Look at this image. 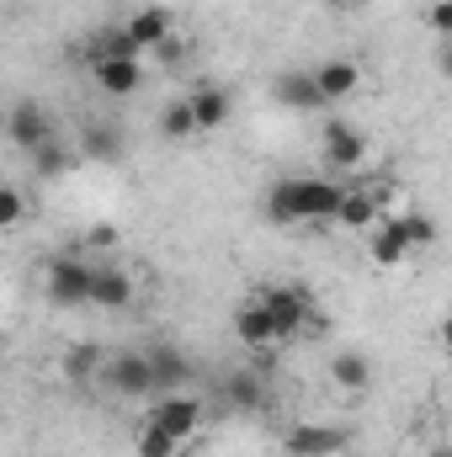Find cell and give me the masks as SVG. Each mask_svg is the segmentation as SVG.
<instances>
[{
	"label": "cell",
	"mask_w": 452,
	"mask_h": 457,
	"mask_svg": "<svg viewBox=\"0 0 452 457\" xmlns=\"http://www.w3.org/2000/svg\"><path fill=\"white\" fill-rule=\"evenodd\" d=\"M340 192L346 181L336 176H282L266 187V219L277 228H293V224H336V208H340Z\"/></svg>",
	"instance_id": "obj_1"
},
{
	"label": "cell",
	"mask_w": 452,
	"mask_h": 457,
	"mask_svg": "<svg viewBox=\"0 0 452 457\" xmlns=\"http://www.w3.org/2000/svg\"><path fill=\"white\" fill-rule=\"evenodd\" d=\"M43 293H48L54 309H80L86 293H91V261H80V255H54V261L43 266Z\"/></svg>",
	"instance_id": "obj_2"
},
{
	"label": "cell",
	"mask_w": 452,
	"mask_h": 457,
	"mask_svg": "<svg viewBox=\"0 0 452 457\" xmlns=\"http://www.w3.org/2000/svg\"><path fill=\"white\" fill-rule=\"evenodd\" d=\"M261 298V309H266V320H272V345L293 341L309 320H314V303H309V293H298V287H266V293H255Z\"/></svg>",
	"instance_id": "obj_3"
},
{
	"label": "cell",
	"mask_w": 452,
	"mask_h": 457,
	"mask_svg": "<svg viewBox=\"0 0 452 457\" xmlns=\"http://www.w3.org/2000/svg\"><path fill=\"white\" fill-rule=\"evenodd\" d=\"M117 399H149L155 394V378H149V356L144 351H107L102 372H96Z\"/></svg>",
	"instance_id": "obj_4"
},
{
	"label": "cell",
	"mask_w": 452,
	"mask_h": 457,
	"mask_svg": "<svg viewBox=\"0 0 452 457\" xmlns=\"http://www.w3.org/2000/svg\"><path fill=\"white\" fill-rule=\"evenodd\" d=\"M203 420H208V404L192 399V394H155V404H149V426H160V431L176 436V442L197 436Z\"/></svg>",
	"instance_id": "obj_5"
},
{
	"label": "cell",
	"mask_w": 452,
	"mask_h": 457,
	"mask_svg": "<svg viewBox=\"0 0 452 457\" xmlns=\"http://www.w3.org/2000/svg\"><path fill=\"white\" fill-rule=\"evenodd\" d=\"M320 144H325V165L340 170V176H356V170L367 165V133H362L356 122L331 117V122H325V133H320Z\"/></svg>",
	"instance_id": "obj_6"
},
{
	"label": "cell",
	"mask_w": 452,
	"mask_h": 457,
	"mask_svg": "<svg viewBox=\"0 0 452 457\" xmlns=\"http://www.w3.org/2000/svg\"><path fill=\"white\" fill-rule=\"evenodd\" d=\"M346 442H351L346 426H320V420H304V426H293L282 436L288 457H336V453H346Z\"/></svg>",
	"instance_id": "obj_7"
},
{
	"label": "cell",
	"mask_w": 452,
	"mask_h": 457,
	"mask_svg": "<svg viewBox=\"0 0 452 457\" xmlns=\"http://www.w3.org/2000/svg\"><path fill=\"white\" fill-rule=\"evenodd\" d=\"M5 138H11L21 154H32L38 144H48V138H54V117L43 112V102H32V96H27V102H16L11 117H5Z\"/></svg>",
	"instance_id": "obj_8"
},
{
	"label": "cell",
	"mask_w": 452,
	"mask_h": 457,
	"mask_svg": "<svg viewBox=\"0 0 452 457\" xmlns=\"http://www.w3.org/2000/svg\"><path fill=\"white\" fill-rule=\"evenodd\" d=\"M86 303H96L107 314H122L133 303V277L122 266H113V261H91V293H86Z\"/></svg>",
	"instance_id": "obj_9"
},
{
	"label": "cell",
	"mask_w": 452,
	"mask_h": 457,
	"mask_svg": "<svg viewBox=\"0 0 452 457\" xmlns=\"http://www.w3.org/2000/svg\"><path fill=\"white\" fill-rule=\"evenodd\" d=\"M144 356H149L155 394H187V383H192V361H187V351H176V345H149ZM155 394H149V399H155Z\"/></svg>",
	"instance_id": "obj_10"
},
{
	"label": "cell",
	"mask_w": 452,
	"mask_h": 457,
	"mask_svg": "<svg viewBox=\"0 0 452 457\" xmlns=\"http://www.w3.org/2000/svg\"><path fill=\"white\" fill-rule=\"evenodd\" d=\"M378 203H383V187H367V181H346L340 192V208H336V224L346 228H367L378 224Z\"/></svg>",
	"instance_id": "obj_11"
},
{
	"label": "cell",
	"mask_w": 452,
	"mask_h": 457,
	"mask_svg": "<svg viewBox=\"0 0 452 457\" xmlns=\"http://www.w3.org/2000/svg\"><path fill=\"white\" fill-rule=\"evenodd\" d=\"M224 399L234 410H266V404H272V378L245 361V367H234L224 378Z\"/></svg>",
	"instance_id": "obj_12"
},
{
	"label": "cell",
	"mask_w": 452,
	"mask_h": 457,
	"mask_svg": "<svg viewBox=\"0 0 452 457\" xmlns=\"http://www.w3.org/2000/svg\"><path fill=\"white\" fill-rule=\"evenodd\" d=\"M272 96H277V107H288V112H320V107H325L309 70H282V75L272 80Z\"/></svg>",
	"instance_id": "obj_13"
},
{
	"label": "cell",
	"mask_w": 452,
	"mask_h": 457,
	"mask_svg": "<svg viewBox=\"0 0 452 457\" xmlns=\"http://www.w3.org/2000/svg\"><path fill=\"white\" fill-rule=\"evenodd\" d=\"M314 75V91H320V102L331 107V102H346V96H356V86H362V70L351 64V59H325L320 70H309Z\"/></svg>",
	"instance_id": "obj_14"
},
{
	"label": "cell",
	"mask_w": 452,
	"mask_h": 457,
	"mask_svg": "<svg viewBox=\"0 0 452 457\" xmlns=\"http://www.w3.org/2000/svg\"><path fill=\"white\" fill-rule=\"evenodd\" d=\"M122 32L133 37L138 54H149V48H160V43L171 37V11H165V5H138V11L122 21Z\"/></svg>",
	"instance_id": "obj_15"
},
{
	"label": "cell",
	"mask_w": 452,
	"mask_h": 457,
	"mask_svg": "<svg viewBox=\"0 0 452 457\" xmlns=\"http://www.w3.org/2000/svg\"><path fill=\"white\" fill-rule=\"evenodd\" d=\"M187 107H192V122H197V133H213V128H224L229 112H234V102H229L224 86H197V91L187 96Z\"/></svg>",
	"instance_id": "obj_16"
},
{
	"label": "cell",
	"mask_w": 452,
	"mask_h": 457,
	"mask_svg": "<svg viewBox=\"0 0 452 457\" xmlns=\"http://www.w3.org/2000/svg\"><path fill=\"white\" fill-rule=\"evenodd\" d=\"M91 75H96V86L107 91V96H133L138 86H144V64L138 59H102V64H91Z\"/></svg>",
	"instance_id": "obj_17"
},
{
	"label": "cell",
	"mask_w": 452,
	"mask_h": 457,
	"mask_svg": "<svg viewBox=\"0 0 452 457\" xmlns=\"http://www.w3.org/2000/svg\"><path fill=\"white\" fill-rule=\"evenodd\" d=\"M367 255H372V266H383V271L399 266V261H410V245H405V234H399L394 219H389V224L378 219V224L367 228Z\"/></svg>",
	"instance_id": "obj_18"
},
{
	"label": "cell",
	"mask_w": 452,
	"mask_h": 457,
	"mask_svg": "<svg viewBox=\"0 0 452 457\" xmlns=\"http://www.w3.org/2000/svg\"><path fill=\"white\" fill-rule=\"evenodd\" d=\"M80 154H75V144H64L59 133L48 138V144H38L32 154H27V165H32V176H43V181H59V176H70V165H75Z\"/></svg>",
	"instance_id": "obj_19"
},
{
	"label": "cell",
	"mask_w": 452,
	"mask_h": 457,
	"mask_svg": "<svg viewBox=\"0 0 452 457\" xmlns=\"http://www.w3.org/2000/svg\"><path fill=\"white\" fill-rule=\"evenodd\" d=\"M75 154H86V160H102V165L122 160V128L86 122V128H80V144H75Z\"/></svg>",
	"instance_id": "obj_20"
},
{
	"label": "cell",
	"mask_w": 452,
	"mask_h": 457,
	"mask_svg": "<svg viewBox=\"0 0 452 457\" xmlns=\"http://www.w3.org/2000/svg\"><path fill=\"white\" fill-rule=\"evenodd\" d=\"M234 336H239V345H250V351H266L272 345V320H266L261 298H245L234 309Z\"/></svg>",
	"instance_id": "obj_21"
},
{
	"label": "cell",
	"mask_w": 452,
	"mask_h": 457,
	"mask_svg": "<svg viewBox=\"0 0 452 457\" xmlns=\"http://www.w3.org/2000/svg\"><path fill=\"white\" fill-rule=\"evenodd\" d=\"M331 378H336L346 394H367L372 388V361L362 351H336L331 356Z\"/></svg>",
	"instance_id": "obj_22"
},
{
	"label": "cell",
	"mask_w": 452,
	"mask_h": 457,
	"mask_svg": "<svg viewBox=\"0 0 452 457\" xmlns=\"http://www.w3.org/2000/svg\"><path fill=\"white\" fill-rule=\"evenodd\" d=\"M160 138H165V144H187V138H197V122H192L187 96H176V102L160 107Z\"/></svg>",
	"instance_id": "obj_23"
},
{
	"label": "cell",
	"mask_w": 452,
	"mask_h": 457,
	"mask_svg": "<svg viewBox=\"0 0 452 457\" xmlns=\"http://www.w3.org/2000/svg\"><path fill=\"white\" fill-rule=\"evenodd\" d=\"M102 361H107L102 345H91V341L70 345V351H64V378H70V383H91V378L102 372Z\"/></svg>",
	"instance_id": "obj_24"
},
{
	"label": "cell",
	"mask_w": 452,
	"mask_h": 457,
	"mask_svg": "<svg viewBox=\"0 0 452 457\" xmlns=\"http://www.w3.org/2000/svg\"><path fill=\"white\" fill-rule=\"evenodd\" d=\"M394 224H399V234H405V245H410V250L437 245V219H431V213H399Z\"/></svg>",
	"instance_id": "obj_25"
},
{
	"label": "cell",
	"mask_w": 452,
	"mask_h": 457,
	"mask_svg": "<svg viewBox=\"0 0 452 457\" xmlns=\"http://www.w3.org/2000/svg\"><path fill=\"white\" fill-rule=\"evenodd\" d=\"M176 447H181V442L165 436L160 426H149V420L138 426V457H176Z\"/></svg>",
	"instance_id": "obj_26"
},
{
	"label": "cell",
	"mask_w": 452,
	"mask_h": 457,
	"mask_svg": "<svg viewBox=\"0 0 452 457\" xmlns=\"http://www.w3.org/2000/svg\"><path fill=\"white\" fill-rule=\"evenodd\" d=\"M21 219H27V197L11 181H0V228H16Z\"/></svg>",
	"instance_id": "obj_27"
},
{
	"label": "cell",
	"mask_w": 452,
	"mask_h": 457,
	"mask_svg": "<svg viewBox=\"0 0 452 457\" xmlns=\"http://www.w3.org/2000/svg\"><path fill=\"white\" fill-rule=\"evenodd\" d=\"M86 245H91V250H117V245H122V228L117 224H91L86 228Z\"/></svg>",
	"instance_id": "obj_28"
},
{
	"label": "cell",
	"mask_w": 452,
	"mask_h": 457,
	"mask_svg": "<svg viewBox=\"0 0 452 457\" xmlns=\"http://www.w3.org/2000/svg\"><path fill=\"white\" fill-rule=\"evenodd\" d=\"M426 21H431V27H437L442 37H448V32H452V5H448V0H431V11H426Z\"/></svg>",
	"instance_id": "obj_29"
},
{
	"label": "cell",
	"mask_w": 452,
	"mask_h": 457,
	"mask_svg": "<svg viewBox=\"0 0 452 457\" xmlns=\"http://www.w3.org/2000/svg\"><path fill=\"white\" fill-rule=\"evenodd\" d=\"M0 356H5V336H0Z\"/></svg>",
	"instance_id": "obj_30"
}]
</instances>
